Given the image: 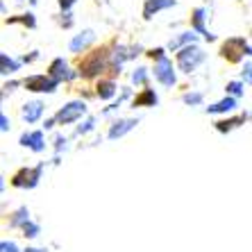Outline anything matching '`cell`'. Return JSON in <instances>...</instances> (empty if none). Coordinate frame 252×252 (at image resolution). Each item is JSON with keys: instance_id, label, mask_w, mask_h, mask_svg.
Instances as JSON below:
<instances>
[{"instance_id": "1", "label": "cell", "mask_w": 252, "mask_h": 252, "mask_svg": "<svg viewBox=\"0 0 252 252\" xmlns=\"http://www.w3.org/2000/svg\"><path fill=\"white\" fill-rule=\"evenodd\" d=\"M112 68V53H109V48H95L94 53H89L87 57L80 62V66H77V73H80V77H84V80H91V77H98L102 75L105 70Z\"/></svg>"}, {"instance_id": "2", "label": "cell", "mask_w": 252, "mask_h": 252, "mask_svg": "<svg viewBox=\"0 0 252 252\" xmlns=\"http://www.w3.org/2000/svg\"><path fill=\"white\" fill-rule=\"evenodd\" d=\"M205 59H207V53L198 43H193V46L182 48V50L175 55V64L182 73H193V70H198V66L205 64Z\"/></svg>"}, {"instance_id": "3", "label": "cell", "mask_w": 252, "mask_h": 252, "mask_svg": "<svg viewBox=\"0 0 252 252\" xmlns=\"http://www.w3.org/2000/svg\"><path fill=\"white\" fill-rule=\"evenodd\" d=\"M246 55L250 57V43L246 36H229L220 43V57L227 59L229 64H239Z\"/></svg>"}, {"instance_id": "4", "label": "cell", "mask_w": 252, "mask_h": 252, "mask_svg": "<svg viewBox=\"0 0 252 252\" xmlns=\"http://www.w3.org/2000/svg\"><path fill=\"white\" fill-rule=\"evenodd\" d=\"M43 168H46V164L23 166V168H18L16 173H14L9 182H12L14 189H36L39 187V182H41Z\"/></svg>"}, {"instance_id": "5", "label": "cell", "mask_w": 252, "mask_h": 252, "mask_svg": "<svg viewBox=\"0 0 252 252\" xmlns=\"http://www.w3.org/2000/svg\"><path fill=\"white\" fill-rule=\"evenodd\" d=\"M87 114H89V107L84 100H70V102H66V105L55 114V118H57V125H73V123H77V121H82Z\"/></svg>"}, {"instance_id": "6", "label": "cell", "mask_w": 252, "mask_h": 252, "mask_svg": "<svg viewBox=\"0 0 252 252\" xmlns=\"http://www.w3.org/2000/svg\"><path fill=\"white\" fill-rule=\"evenodd\" d=\"M59 80H55L53 75L48 73H34V75H28L23 80V87L32 94H55L59 89Z\"/></svg>"}, {"instance_id": "7", "label": "cell", "mask_w": 252, "mask_h": 252, "mask_svg": "<svg viewBox=\"0 0 252 252\" xmlns=\"http://www.w3.org/2000/svg\"><path fill=\"white\" fill-rule=\"evenodd\" d=\"M153 75H155V80H157L161 87H166V89H173L177 84V70H175V66H173V62H170L168 57L155 62Z\"/></svg>"}, {"instance_id": "8", "label": "cell", "mask_w": 252, "mask_h": 252, "mask_svg": "<svg viewBox=\"0 0 252 252\" xmlns=\"http://www.w3.org/2000/svg\"><path fill=\"white\" fill-rule=\"evenodd\" d=\"M205 21H207V9L205 7H195L193 12H191V30H193L195 34L202 36L205 41H216V34L207 28Z\"/></svg>"}, {"instance_id": "9", "label": "cell", "mask_w": 252, "mask_h": 252, "mask_svg": "<svg viewBox=\"0 0 252 252\" xmlns=\"http://www.w3.org/2000/svg\"><path fill=\"white\" fill-rule=\"evenodd\" d=\"M48 75H53L59 82H70V80H75L80 73H77V70H70L68 62H66L64 57H55L53 62H50V66H48Z\"/></svg>"}, {"instance_id": "10", "label": "cell", "mask_w": 252, "mask_h": 252, "mask_svg": "<svg viewBox=\"0 0 252 252\" xmlns=\"http://www.w3.org/2000/svg\"><path fill=\"white\" fill-rule=\"evenodd\" d=\"M136 125H139V118H116V121H112L109 129H107V139L109 141L123 139V136L129 134Z\"/></svg>"}, {"instance_id": "11", "label": "cell", "mask_w": 252, "mask_h": 252, "mask_svg": "<svg viewBox=\"0 0 252 252\" xmlns=\"http://www.w3.org/2000/svg\"><path fill=\"white\" fill-rule=\"evenodd\" d=\"M18 143L32 153H43L46 150V134H43V129H30V132H23Z\"/></svg>"}, {"instance_id": "12", "label": "cell", "mask_w": 252, "mask_h": 252, "mask_svg": "<svg viewBox=\"0 0 252 252\" xmlns=\"http://www.w3.org/2000/svg\"><path fill=\"white\" fill-rule=\"evenodd\" d=\"M94 41H95L94 30H82L80 34H75L73 39H70L68 50L70 53H75V55H80V53H84V50H89V48L94 46Z\"/></svg>"}, {"instance_id": "13", "label": "cell", "mask_w": 252, "mask_h": 252, "mask_svg": "<svg viewBox=\"0 0 252 252\" xmlns=\"http://www.w3.org/2000/svg\"><path fill=\"white\" fill-rule=\"evenodd\" d=\"M177 0H143V18L146 21H153L157 14L166 12L170 7H175Z\"/></svg>"}, {"instance_id": "14", "label": "cell", "mask_w": 252, "mask_h": 252, "mask_svg": "<svg viewBox=\"0 0 252 252\" xmlns=\"http://www.w3.org/2000/svg\"><path fill=\"white\" fill-rule=\"evenodd\" d=\"M248 114H239V116H225V118H218L216 123H214V127H216V132H220V134H227V132H232V129L241 127V125L248 123Z\"/></svg>"}, {"instance_id": "15", "label": "cell", "mask_w": 252, "mask_h": 252, "mask_svg": "<svg viewBox=\"0 0 252 252\" xmlns=\"http://www.w3.org/2000/svg\"><path fill=\"white\" fill-rule=\"evenodd\" d=\"M239 107V98H232V95H225L223 100H218L214 105L205 107V112L211 114V116H220V114H232Z\"/></svg>"}, {"instance_id": "16", "label": "cell", "mask_w": 252, "mask_h": 252, "mask_svg": "<svg viewBox=\"0 0 252 252\" xmlns=\"http://www.w3.org/2000/svg\"><path fill=\"white\" fill-rule=\"evenodd\" d=\"M198 36L200 34H195L193 30H189V32H180V34L173 36V39L168 41V50H170V53H180L182 48L198 43Z\"/></svg>"}, {"instance_id": "17", "label": "cell", "mask_w": 252, "mask_h": 252, "mask_svg": "<svg viewBox=\"0 0 252 252\" xmlns=\"http://www.w3.org/2000/svg\"><path fill=\"white\" fill-rule=\"evenodd\" d=\"M21 116H23L25 123H36L39 118L43 116V102L41 100H30V102H25L23 107H21Z\"/></svg>"}, {"instance_id": "18", "label": "cell", "mask_w": 252, "mask_h": 252, "mask_svg": "<svg viewBox=\"0 0 252 252\" xmlns=\"http://www.w3.org/2000/svg\"><path fill=\"white\" fill-rule=\"evenodd\" d=\"M7 225H9V227L12 229H23L25 225L30 223V220H32V218H30V209L28 207H18V209H14L12 214H7Z\"/></svg>"}, {"instance_id": "19", "label": "cell", "mask_w": 252, "mask_h": 252, "mask_svg": "<svg viewBox=\"0 0 252 252\" xmlns=\"http://www.w3.org/2000/svg\"><path fill=\"white\" fill-rule=\"evenodd\" d=\"M157 102H159V95H157V91L155 89H141V94H136L134 95V100H132V107H157Z\"/></svg>"}, {"instance_id": "20", "label": "cell", "mask_w": 252, "mask_h": 252, "mask_svg": "<svg viewBox=\"0 0 252 252\" xmlns=\"http://www.w3.org/2000/svg\"><path fill=\"white\" fill-rule=\"evenodd\" d=\"M116 91H118V84H116V80H112V77L100 80V82L95 84V95H98L100 100H112L114 95H116Z\"/></svg>"}, {"instance_id": "21", "label": "cell", "mask_w": 252, "mask_h": 252, "mask_svg": "<svg viewBox=\"0 0 252 252\" xmlns=\"http://www.w3.org/2000/svg\"><path fill=\"white\" fill-rule=\"evenodd\" d=\"M21 64H23V59H16V57H12L9 53H2L0 55V73L2 75H14L18 68H21Z\"/></svg>"}, {"instance_id": "22", "label": "cell", "mask_w": 252, "mask_h": 252, "mask_svg": "<svg viewBox=\"0 0 252 252\" xmlns=\"http://www.w3.org/2000/svg\"><path fill=\"white\" fill-rule=\"evenodd\" d=\"M5 23H7V25L21 23V25H25V28L34 30V28H36V18H34V14H32V12H28V14H21V16H12V18H5Z\"/></svg>"}, {"instance_id": "23", "label": "cell", "mask_w": 252, "mask_h": 252, "mask_svg": "<svg viewBox=\"0 0 252 252\" xmlns=\"http://www.w3.org/2000/svg\"><path fill=\"white\" fill-rule=\"evenodd\" d=\"M243 91H246V82H243V80H232V82H227V87H225V95H232V98H241Z\"/></svg>"}, {"instance_id": "24", "label": "cell", "mask_w": 252, "mask_h": 252, "mask_svg": "<svg viewBox=\"0 0 252 252\" xmlns=\"http://www.w3.org/2000/svg\"><path fill=\"white\" fill-rule=\"evenodd\" d=\"M148 77H150V73L146 66H139L132 70V84H136V87H148Z\"/></svg>"}, {"instance_id": "25", "label": "cell", "mask_w": 252, "mask_h": 252, "mask_svg": "<svg viewBox=\"0 0 252 252\" xmlns=\"http://www.w3.org/2000/svg\"><path fill=\"white\" fill-rule=\"evenodd\" d=\"M202 100H205V95L200 94V91H187V94L182 95V102L189 107H198L202 105Z\"/></svg>"}, {"instance_id": "26", "label": "cell", "mask_w": 252, "mask_h": 252, "mask_svg": "<svg viewBox=\"0 0 252 252\" xmlns=\"http://www.w3.org/2000/svg\"><path fill=\"white\" fill-rule=\"evenodd\" d=\"M95 123H98V118H95V116H89L82 125H77V127H75V134L77 136H84V134H89V132H94Z\"/></svg>"}, {"instance_id": "27", "label": "cell", "mask_w": 252, "mask_h": 252, "mask_svg": "<svg viewBox=\"0 0 252 252\" xmlns=\"http://www.w3.org/2000/svg\"><path fill=\"white\" fill-rule=\"evenodd\" d=\"M21 232H23V236H25V239H36V236L41 234V225H39V223H34V220H30V223L25 225V227L21 229Z\"/></svg>"}, {"instance_id": "28", "label": "cell", "mask_w": 252, "mask_h": 252, "mask_svg": "<svg viewBox=\"0 0 252 252\" xmlns=\"http://www.w3.org/2000/svg\"><path fill=\"white\" fill-rule=\"evenodd\" d=\"M66 148H68V139H66V136H62V134L55 136V153H57V157L64 153Z\"/></svg>"}, {"instance_id": "29", "label": "cell", "mask_w": 252, "mask_h": 252, "mask_svg": "<svg viewBox=\"0 0 252 252\" xmlns=\"http://www.w3.org/2000/svg\"><path fill=\"white\" fill-rule=\"evenodd\" d=\"M148 57L153 59V62H159V59H164V57H168V55H166V48H150V50H148Z\"/></svg>"}, {"instance_id": "30", "label": "cell", "mask_w": 252, "mask_h": 252, "mask_svg": "<svg viewBox=\"0 0 252 252\" xmlns=\"http://www.w3.org/2000/svg\"><path fill=\"white\" fill-rule=\"evenodd\" d=\"M0 252H23V250H18V246L14 243V241L2 239L0 241Z\"/></svg>"}, {"instance_id": "31", "label": "cell", "mask_w": 252, "mask_h": 252, "mask_svg": "<svg viewBox=\"0 0 252 252\" xmlns=\"http://www.w3.org/2000/svg\"><path fill=\"white\" fill-rule=\"evenodd\" d=\"M57 5L62 12H70V9L77 5V0H57Z\"/></svg>"}, {"instance_id": "32", "label": "cell", "mask_w": 252, "mask_h": 252, "mask_svg": "<svg viewBox=\"0 0 252 252\" xmlns=\"http://www.w3.org/2000/svg\"><path fill=\"white\" fill-rule=\"evenodd\" d=\"M241 80H243L246 84H252V64H248L246 68L241 70Z\"/></svg>"}, {"instance_id": "33", "label": "cell", "mask_w": 252, "mask_h": 252, "mask_svg": "<svg viewBox=\"0 0 252 252\" xmlns=\"http://www.w3.org/2000/svg\"><path fill=\"white\" fill-rule=\"evenodd\" d=\"M0 129H2V132H9V129H12V121L7 118V114H0Z\"/></svg>"}, {"instance_id": "34", "label": "cell", "mask_w": 252, "mask_h": 252, "mask_svg": "<svg viewBox=\"0 0 252 252\" xmlns=\"http://www.w3.org/2000/svg\"><path fill=\"white\" fill-rule=\"evenodd\" d=\"M62 25H64V28H70V25H73V14L70 12L62 14Z\"/></svg>"}, {"instance_id": "35", "label": "cell", "mask_w": 252, "mask_h": 252, "mask_svg": "<svg viewBox=\"0 0 252 252\" xmlns=\"http://www.w3.org/2000/svg\"><path fill=\"white\" fill-rule=\"evenodd\" d=\"M36 59H39V53L34 50L32 55H25V57H23V64H32V62H36Z\"/></svg>"}, {"instance_id": "36", "label": "cell", "mask_w": 252, "mask_h": 252, "mask_svg": "<svg viewBox=\"0 0 252 252\" xmlns=\"http://www.w3.org/2000/svg\"><path fill=\"white\" fill-rule=\"evenodd\" d=\"M55 125H57V118H48V121H43V129H53Z\"/></svg>"}, {"instance_id": "37", "label": "cell", "mask_w": 252, "mask_h": 252, "mask_svg": "<svg viewBox=\"0 0 252 252\" xmlns=\"http://www.w3.org/2000/svg\"><path fill=\"white\" fill-rule=\"evenodd\" d=\"M16 87H18V82H16V80H12V82H5V87H2V89H5V91H14Z\"/></svg>"}, {"instance_id": "38", "label": "cell", "mask_w": 252, "mask_h": 252, "mask_svg": "<svg viewBox=\"0 0 252 252\" xmlns=\"http://www.w3.org/2000/svg\"><path fill=\"white\" fill-rule=\"evenodd\" d=\"M23 252H48V250H46V248H34V246H28Z\"/></svg>"}, {"instance_id": "39", "label": "cell", "mask_w": 252, "mask_h": 252, "mask_svg": "<svg viewBox=\"0 0 252 252\" xmlns=\"http://www.w3.org/2000/svg\"><path fill=\"white\" fill-rule=\"evenodd\" d=\"M36 2H39V0H30V5H36Z\"/></svg>"}, {"instance_id": "40", "label": "cell", "mask_w": 252, "mask_h": 252, "mask_svg": "<svg viewBox=\"0 0 252 252\" xmlns=\"http://www.w3.org/2000/svg\"><path fill=\"white\" fill-rule=\"evenodd\" d=\"M250 57H252V43H250Z\"/></svg>"}]
</instances>
